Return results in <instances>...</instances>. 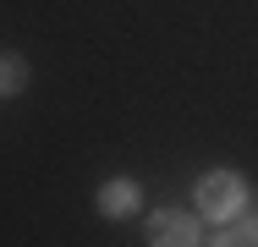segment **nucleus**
<instances>
[{
  "mask_svg": "<svg viewBox=\"0 0 258 247\" xmlns=\"http://www.w3.org/2000/svg\"><path fill=\"white\" fill-rule=\"evenodd\" d=\"M143 231H149V247H204V225L187 209H154Z\"/></svg>",
  "mask_w": 258,
  "mask_h": 247,
  "instance_id": "obj_2",
  "label": "nucleus"
},
{
  "mask_svg": "<svg viewBox=\"0 0 258 247\" xmlns=\"http://www.w3.org/2000/svg\"><path fill=\"white\" fill-rule=\"evenodd\" d=\"M231 231H236V242H242V247H258V209L247 214V220L236 214V220H231Z\"/></svg>",
  "mask_w": 258,
  "mask_h": 247,
  "instance_id": "obj_5",
  "label": "nucleus"
},
{
  "mask_svg": "<svg viewBox=\"0 0 258 247\" xmlns=\"http://www.w3.org/2000/svg\"><path fill=\"white\" fill-rule=\"evenodd\" d=\"M28 77H33V66H28L22 55L0 49V99H17L22 88H28Z\"/></svg>",
  "mask_w": 258,
  "mask_h": 247,
  "instance_id": "obj_4",
  "label": "nucleus"
},
{
  "mask_svg": "<svg viewBox=\"0 0 258 247\" xmlns=\"http://www.w3.org/2000/svg\"><path fill=\"white\" fill-rule=\"evenodd\" d=\"M138 203H143V193H138V181H126V176H115V181L99 187V214L104 220H126V214H138Z\"/></svg>",
  "mask_w": 258,
  "mask_h": 247,
  "instance_id": "obj_3",
  "label": "nucleus"
},
{
  "mask_svg": "<svg viewBox=\"0 0 258 247\" xmlns=\"http://www.w3.org/2000/svg\"><path fill=\"white\" fill-rule=\"evenodd\" d=\"M204 247H242V242H236V231H231V225H220V231H214Z\"/></svg>",
  "mask_w": 258,
  "mask_h": 247,
  "instance_id": "obj_6",
  "label": "nucleus"
},
{
  "mask_svg": "<svg viewBox=\"0 0 258 247\" xmlns=\"http://www.w3.org/2000/svg\"><path fill=\"white\" fill-rule=\"evenodd\" d=\"M192 203H198V220H214V225H231L242 209H247V187L236 170H209L192 187Z\"/></svg>",
  "mask_w": 258,
  "mask_h": 247,
  "instance_id": "obj_1",
  "label": "nucleus"
}]
</instances>
